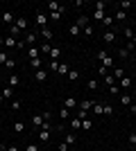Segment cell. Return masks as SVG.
I'll return each mask as SVG.
<instances>
[{
  "instance_id": "obj_18",
  "label": "cell",
  "mask_w": 136,
  "mask_h": 151,
  "mask_svg": "<svg viewBox=\"0 0 136 151\" xmlns=\"http://www.w3.org/2000/svg\"><path fill=\"white\" fill-rule=\"evenodd\" d=\"M102 41H104V43H113V41H116V34H113V32H104Z\"/></svg>"
},
{
  "instance_id": "obj_22",
  "label": "cell",
  "mask_w": 136,
  "mask_h": 151,
  "mask_svg": "<svg viewBox=\"0 0 136 151\" xmlns=\"http://www.w3.org/2000/svg\"><path fill=\"white\" fill-rule=\"evenodd\" d=\"M57 75H59V77H66V75H68V65H66V63H59Z\"/></svg>"
},
{
  "instance_id": "obj_41",
  "label": "cell",
  "mask_w": 136,
  "mask_h": 151,
  "mask_svg": "<svg viewBox=\"0 0 136 151\" xmlns=\"http://www.w3.org/2000/svg\"><path fill=\"white\" fill-rule=\"evenodd\" d=\"M93 113H95V115H102V104H97V101H95V104H93Z\"/></svg>"
},
{
  "instance_id": "obj_11",
  "label": "cell",
  "mask_w": 136,
  "mask_h": 151,
  "mask_svg": "<svg viewBox=\"0 0 136 151\" xmlns=\"http://www.w3.org/2000/svg\"><path fill=\"white\" fill-rule=\"evenodd\" d=\"M14 25L18 27L20 32H23V29H27V18H25V16H20V18H16V23H14Z\"/></svg>"
},
{
  "instance_id": "obj_59",
  "label": "cell",
  "mask_w": 136,
  "mask_h": 151,
  "mask_svg": "<svg viewBox=\"0 0 136 151\" xmlns=\"http://www.w3.org/2000/svg\"><path fill=\"white\" fill-rule=\"evenodd\" d=\"M134 68H136V59H134Z\"/></svg>"
},
{
  "instance_id": "obj_44",
  "label": "cell",
  "mask_w": 136,
  "mask_h": 151,
  "mask_svg": "<svg viewBox=\"0 0 136 151\" xmlns=\"http://www.w3.org/2000/svg\"><path fill=\"white\" fill-rule=\"evenodd\" d=\"M30 63H32V68H34V70H39V68H41V63H43V61H41V59H32Z\"/></svg>"
},
{
  "instance_id": "obj_14",
  "label": "cell",
  "mask_w": 136,
  "mask_h": 151,
  "mask_svg": "<svg viewBox=\"0 0 136 151\" xmlns=\"http://www.w3.org/2000/svg\"><path fill=\"white\" fill-rule=\"evenodd\" d=\"M104 86H107V88H109V86H116V77L111 75V72H109V75H104Z\"/></svg>"
},
{
  "instance_id": "obj_58",
  "label": "cell",
  "mask_w": 136,
  "mask_h": 151,
  "mask_svg": "<svg viewBox=\"0 0 136 151\" xmlns=\"http://www.w3.org/2000/svg\"><path fill=\"white\" fill-rule=\"evenodd\" d=\"M2 99H5V97H2V95H0V104H2Z\"/></svg>"
},
{
  "instance_id": "obj_33",
  "label": "cell",
  "mask_w": 136,
  "mask_h": 151,
  "mask_svg": "<svg viewBox=\"0 0 136 151\" xmlns=\"http://www.w3.org/2000/svg\"><path fill=\"white\" fill-rule=\"evenodd\" d=\"M125 18H127V14H125L123 9H118V12H116V16H113V20H125Z\"/></svg>"
},
{
  "instance_id": "obj_25",
  "label": "cell",
  "mask_w": 136,
  "mask_h": 151,
  "mask_svg": "<svg viewBox=\"0 0 136 151\" xmlns=\"http://www.w3.org/2000/svg\"><path fill=\"white\" fill-rule=\"evenodd\" d=\"M86 86H89V90H97V88H100V81H97V79H89Z\"/></svg>"
},
{
  "instance_id": "obj_10",
  "label": "cell",
  "mask_w": 136,
  "mask_h": 151,
  "mask_svg": "<svg viewBox=\"0 0 136 151\" xmlns=\"http://www.w3.org/2000/svg\"><path fill=\"white\" fill-rule=\"evenodd\" d=\"M36 32H30V34H25V38H23V41H25V45H34L36 43Z\"/></svg>"
},
{
  "instance_id": "obj_51",
  "label": "cell",
  "mask_w": 136,
  "mask_h": 151,
  "mask_svg": "<svg viewBox=\"0 0 136 151\" xmlns=\"http://www.w3.org/2000/svg\"><path fill=\"white\" fill-rule=\"evenodd\" d=\"M120 7H123V12H125V9H129V7H132V2H127V0H125V2H120Z\"/></svg>"
},
{
  "instance_id": "obj_16",
  "label": "cell",
  "mask_w": 136,
  "mask_h": 151,
  "mask_svg": "<svg viewBox=\"0 0 136 151\" xmlns=\"http://www.w3.org/2000/svg\"><path fill=\"white\" fill-rule=\"evenodd\" d=\"M93 20L102 23V20H104V9H95V12H93Z\"/></svg>"
},
{
  "instance_id": "obj_50",
  "label": "cell",
  "mask_w": 136,
  "mask_h": 151,
  "mask_svg": "<svg viewBox=\"0 0 136 151\" xmlns=\"http://www.w3.org/2000/svg\"><path fill=\"white\" fill-rule=\"evenodd\" d=\"M25 151H39V147H36V145H27Z\"/></svg>"
},
{
  "instance_id": "obj_52",
  "label": "cell",
  "mask_w": 136,
  "mask_h": 151,
  "mask_svg": "<svg viewBox=\"0 0 136 151\" xmlns=\"http://www.w3.org/2000/svg\"><path fill=\"white\" fill-rule=\"evenodd\" d=\"M129 142H132V145L136 147V133H129Z\"/></svg>"
},
{
  "instance_id": "obj_34",
  "label": "cell",
  "mask_w": 136,
  "mask_h": 151,
  "mask_svg": "<svg viewBox=\"0 0 136 151\" xmlns=\"http://www.w3.org/2000/svg\"><path fill=\"white\" fill-rule=\"evenodd\" d=\"M79 32H82V29H79L77 25H71V27H68V34H71V36H77Z\"/></svg>"
},
{
  "instance_id": "obj_54",
  "label": "cell",
  "mask_w": 136,
  "mask_h": 151,
  "mask_svg": "<svg viewBox=\"0 0 136 151\" xmlns=\"http://www.w3.org/2000/svg\"><path fill=\"white\" fill-rule=\"evenodd\" d=\"M129 95H132V99H136V86H132V93Z\"/></svg>"
},
{
  "instance_id": "obj_28",
  "label": "cell",
  "mask_w": 136,
  "mask_h": 151,
  "mask_svg": "<svg viewBox=\"0 0 136 151\" xmlns=\"http://www.w3.org/2000/svg\"><path fill=\"white\" fill-rule=\"evenodd\" d=\"M14 131L23 133V131H25V122H14Z\"/></svg>"
},
{
  "instance_id": "obj_56",
  "label": "cell",
  "mask_w": 136,
  "mask_h": 151,
  "mask_svg": "<svg viewBox=\"0 0 136 151\" xmlns=\"http://www.w3.org/2000/svg\"><path fill=\"white\" fill-rule=\"evenodd\" d=\"M129 111H132V113L136 115V104H132V106H129Z\"/></svg>"
},
{
  "instance_id": "obj_42",
  "label": "cell",
  "mask_w": 136,
  "mask_h": 151,
  "mask_svg": "<svg viewBox=\"0 0 136 151\" xmlns=\"http://www.w3.org/2000/svg\"><path fill=\"white\" fill-rule=\"evenodd\" d=\"M41 131H52V124H50V120H45L43 124H41Z\"/></svg>"
},
{
  "instance_id": "obj_2",
  "label": "cell",
  "mask_w": 136,
  "mask_h": 151,
  "mask_svg": "<svg viewBox=\"0 0 136 151\" xmlns=\"http://www.w3.org/2000/svg\"><path fill=\"white\" fill-rule=\"evenodd\" d=\"M34 25L39 27V29H43V27L48 25V16H45L43 12H39V14H36V18H34Z\"/></svg>"
},
{
  "instance_id": "obj_35",
  "label": "cell",
  "mask_w": 136,
  "mask_h": 151,
  "mask_svg": "<svg viewBox=\"0 0 136 151\" xmlns=\"http://www.w3.org/2000/svg\"><path fill=\"white\" fill-rule=\"evenodd\" d=\"M102 113L104 115H111V113H113V106H111V104H102Z\"/></svg>"
},
{
  "instance_id": "obj_17",
  "label": "cell",
  "mask_w": 136,
  "mask_h": 151,
  "mask_svg": "<svg viewBox=\"0 0 136 151\" xmlns=\"http://www.w3.org/2000/svg\"><path fill=\"white\" fill-rule=\"evenodd\" d=\"M71 129L73 131H79V129H82V120H79V117H73L71 120Z\"/></svg>"
},
{
  "instance_id": "obj_39",
  "label": "cell",
  "mask_w": 136,
  "mask_h": 151,
  "mask_svg": "<svg viewBox=\"0 0 136 151\" xmlns=\"http://www.w3.org/2000/svg\"><path fill=\"white\" fill-rule=\"evenodd\" d=\"M125 38H127V41L134 38V29H132V27H125Z\"/></svg>"
},
{
  "instance_id": "obj_49",
  "label": "cell",
  "mask_w": 136,
  "mask_h": 151,
  "mask_svg": "<svg viewBox=\"0 0 136 151\" xmlns=\"http://www.w3.org/2000/svg\"><path fill=\"white\" fill-rule=\"evenodd\" d=\"M82 32H84L86 36H93V27H91V25H86V27H84V29H82Z\"/></svg>"
},
{
  "instance_id": "obj_20",
  "label": "cell",
  "mask_w": 136,
  "mask_h": 151,
  "mask_svg": "<svg viewBox=\"0 0 136 151\" xmlns=\"http://www.w3.org/2000/svg\"><path fill=\"white\" fill-rule=\"evenodd\" d=\"M75 25H77L79 29H84V27L89 25V18H86V16H79V18H77V23H75Z\"/></svg>"
},
{
  "instance_id": "obj_40",
  "label": "cell",
  "mask_w": 136,
  "mask_h": 151,
  "mask_svg": "<svg viewBox=\"0 0 136 151\" xmlns=\"http://www.w3.org/2000/svg\"><path fill=\"white\" fill-rule=\"evenodd\" d=\"M59 63H61V61H50V68H48V72H50V70H52V72H57V70H59Z\"/></svg>"
},
{
  "instance_id": "obj_19",
  "label": "cell",
  "mask_w": 136,
  "mask_h": 151,
  "mask_svg": "<svg viewBox=\"0 0 136 151\" xmlns=\"http://www.w3.org/2000/svg\"><path fill=\"white\" fill-rule=\"evenodd\" d=\"M132 86H134V81H132L129 77H123V79H120V88H132Z\"/></svg>"
},
{
  "instance_id": "obj_55",
  "label": "cell",
  "mask_w": 136,
  "mask_h": 151,
  "mask_svg": "<svg viewBox=\"0 0 136 151\" xmlns=\"http://www.w3.org/2000/svg\"><path fill=\"white\" fill-rule=\"evenodd\" d=\"M7 151H18V147H16V145H12V147H7Z\"/></svg>"
},
{
  "instance_id": "obj_5",
  "label": "cell",
  "mask_w": 136,
  "mask_h": 151,
  "mask_svg": "<svg viewBox=\"0 0 136 151\" xmlns=\"http://www.w3.org/2000/svg\"><path fill=\"white\" fill-rule=\"evenodd\" d=\"M0 43H2V47H5V50H12V47H16V45H18V41H16L14 36H7V38H2Z\"/></svg>"
},
{
  "instance_id": "obj_3",
  "label": "cell",
  "mask_w": 136,
  "mask_h": 151,
  "mask_svg": "<svg viewBox=\"0 0 136 151\" xmlns=\"http://www.w3.org/2000/svg\"><path fill=\"white\" fill-rule=\"evenodd\" d=\"M45 79H48V70H45V68H39V70H34V81L43 83Z\"/></svg>"
},
{
  "instance_id": "obj_7",
  "label": "cell",
  "mask_w": 136,
  "mask_h": 151,
  "mask_svg": "<svg viewBox=\"0 0 136 151\" xmlns=\"http://www.w3.org/2000/svg\"><path fill=\"white\" fill-rule=\"evenodd\" d=\"M27 57H30V59H41L39 47H36V45H30V47H27Z\"/></svg>"
},
{
  "instance_id": "obj_37",
  "label": "cell",
  "mask_w": 136,
  "mask_h": 151,
  "mask_svg": "<svg viewBox=\"0 0 136 151\" xmlns=\"http://www.w3.org/2000/svg\"><path fill=\"white\" fill-rule=\"evenodd\" d=\"M68 79H71V81L79 79V72H77V70H68Z\"/></svg>"
},
{
  "instance_id": "obj_31",
  "label": "cell",
  "mask_w": 136,
  "mask_h": 151,
  "mask_svg": "<svg viewBox=\"0 0 136 151\" xmlns=\"http://www.w3.org/2000/svg\"><path fill=\"white\" fill-rule=\"evenodd\" d=\"M59 117H61V120H68V117H71V111L61 106V111H59Z\"/></svg>"
},
{
  "instance_id": "obj_4",
  "label": "cell",
  "mask_w": 136,
  "mask_h": 151,
  "mask_svg": "<svg viewBox=\"0 0 136 151\" xmlns=\"http://www.w3.org/2000/svg\"><path fill=\"white\" fill-rule=\"evenodd\" d=\"M93 104H95L93 99H82L77 104V108H79V111H84V113H89V111H93Z\"/></svg>"
},
{
  "instance_id": "obj_27",
  "label": "cell",
  "mask_w": 136,
  "mask_h": 151,
  "mask_svg": "<svg viewBox=\"0 0 136 151\" xmlns=\"http://www.w3.org/2000/svg\"><path fill=\"white\" fill-rule=\"evenodd\" d=\"M39 140L41 142H50V131H39Z\"/></svg>"
},
{
  "instance_id": "obj_23",
  "label": "cell",
  "mask_w": 136,
  "mask_h": 151,
  "mask_svg": "<svg viewBox=\"0 0 136 151\" xmlns=\"http://www.w3.org/2000/svg\"><path fill=\"white\" fill-rule=\"evenodd\" d=\"M111 75L116 77V81H120V79L125 77V72H123V68H113V72H111Z\"/></svg>"
},
{
  "instance_id": "obj_24",
  "label": "cell",
  "mask_w": 136,
  "mask_h": 151,
  "mask_svg": "<svg viewBox=\"0 0 136 151\" xmlns=\"http://www.w3.org/2000/svg\"><path fill=\"white\" fill-rule=\"evenodd\" d=\"M41 36H43L45 41H52V29H48V27H43V29H41Z\"/></svg>"
},
{
  "instance_id": "obj_26",
  "label": "cell",
  "mask_w": 136,
  "mask_h": 151,
  "mask_svg": "<svg viewBox=\"0 0 136 151\" xmlns=\"http://www.w3.org/2000/svg\"><path fill=\"white\" fill-rule=\"evenodd\" d=\"M91 129H93V122H91L89 117H86V120H82V131H91Z\"/></svg>"
},
{
  "instance_id": "obj_13",
  "label": "cell",
  "mask_w": 136,
  "mask_h": 151,
  "mask_svg": "<svg viewBox=\"0 0 136 151\" xmlns=\"http://www.w3.org/2000/svg\"><path fill=\"white\" fill-rule=\"evenodd\" d=\"M18 83H20V79H18L16 75H9V77H7V86H12V88H16Z\"/></svg>"
},
{
  "instance_id": "obj_38",
  "label": "cell",
  "mask_w": 136,
  "mask_h": 151,
  "mask_svg": "<svg viewBox=\"0 0 136 151\" xmlns=\"http://www.w3.org/2000/svg\"><path fill=\"white\" fill-rule=\"evenodd\" d=\"M102 25H104V27H111V25H113V16H104Z\"/></svg>"
},
{
  "instance_id": "obj_8",
  "label": "cell",
  "mask_w": 136,
  "mask_h": 151,
  "mask_svg": "<svg viewBox=\"0 0 136 151\" xmlns=\"http://www.w3.org/2000/svg\"><path fill=\"white\" fill-rule=\"evenodd\" d=\"M118 99H120V104H123V106H132V104H134L132 95H125V93H120V97H118Z\"/></svg>"
},
{
  "instance_id": "obj_43",
  "label": "cell",
  "mask_w": 136,
  "mask_h": 151,
  "mask_svg": "<svg viewBox=\"0 0 136 151\" xmlns=\"http://www.w3.org/2000/svg\"><path fill=\"white\" fill-rule=\"evenodd\" d=\"M7 61H9V57H7V52H5V50H0V63L5 65Z\"/></svg>"
},
{
  "instance_id": "obj_9",
  "label": "cell",
  "mask_w": 136,
  "mask_h": 151,
  "mask_svg": "<svg viewBox=\"0 0 136 151\" xmlns=\"http://www.w3.org/2000/svg\"><path fill=\"white\" fill-rule=\"evenodd\" d=\"M2 23L12 27L14 23H16V20H14V14H12V12H5V14H2Z\"/></svg>"
},
{
  "instance_id": "obj_12",
  "label": "cell",
  "mask_w": 136,
  "mask_h": 151,
  "mask_svg": "<svg viewBox=\"0 0 136 151\" xmlns=\"http://www.w3.org/2000/svg\"><path fill=\"white\" fill-rule=\"evenodd\" d=\"M64 142H66V145H68V147H73V145H75V142H77V135H75V133H66Z\"/></svg>"
},
{
  "instance_id": "obj_21",
  "label": "cell",
  "mask_w": 136,
  "mask_h": 151,
  "mask_svg": "<svg viewBox=\"0 0 136 151\" xmlns=\"http://www.w3.org/2000/svg\"><path fill=\"white\" fill-rule=\"evenodd\" d=\"M59 57H61V50H59V47H52L50 50V59L52 61H59Z\"/></svg>"
},
{
  "instance_id": "obj_47",
  "label": "cell",
  "mask_w": 136,
  "mask_h": 151,
  "mask_svg": "<svg viewBox=\"0 0 136 151\" xmlns=\"http://www.w3.org/2000/svg\"><path fill=\"white\" fill-rule=\"evenodd\" d=\"M14 65H16V61H14V59H9V61L5 63V68H7V70H14Z\"/></svg>"
},
{
  "instance_id": "obj_29",
  "label": "cell",
  "mask_w": 136,
  "mask_h": 151,
  "mask_svg": "<svg viewBox=\"0 0 136 151\" xmlns=\"http://www.w3.org/2000/svg\"><path fill=\"white\" fill-rule=\"evenodd\" d=\"M50 50H52V45H50V43H43V45L39 47V52H41V54H50Z\"/></svg>"
},
{
  "instance_id": "obj_30",
  "label": "cell",
  "mask_w": 136,
  "mask_h": 151,
  "mask_svg": "<svg viewBox=\"0 0 136 151\" xmlns=\"http://www.w3.org/2000/svg\"><path fill=\"white\" fill-rule=\"evenodd\" d=\"M20 108H23V104H20V99H14V101H12V111H14V113H18Z\"/></svg>"
},
{
  "instance_id": "obj_57",
  "label": "cell",
  "mask_w": 136,
  "mask_h": 151,
  "mask_svg": "<svg viewBox=\"0 0 136 151\" xmlns=\"http://www.w3.org/2000/svg\"><path fill=\"white\" fill-rule=\"evenodd\" d=\"M129 43H134V45H136V34H134V38H132V41H129Z\"/></svg>"
},
{
  "instance_id": "obj_46",
  "label": "cell",
  "mask_w": 136,
  "mask_h": 151,
  "mask_svg": "<svg viewBox=\"0 0 136 151\" xmlns=\"http://www.w3.org/2000/svg\"><path fill=\"white\" fill-rule=\"evenodd\" d=\"M129 54H132V52L127 50V47H120V59H127Z\"/></svg>"
},
{
  "instance_id": "obj_6",
  "label": "cell",
  "mask_w": 136,
  "mask_h": 151,
  "mask_svg": "<svg viewBox=\"0 0 136 151\" xmlns=\"http://www.w3.org/2000/svg\"><path fill=\"white\" fill-rule=\"evenodd\" d=\"M77 104H79V101L75 99V97H66V99H64V108H68V111L77 108Z\"/></svg>"
},
{
  "instance_id": "obj_32",
  "label": "cell",
  "mask_w": 136,
  "mask_h": 151,
  "mask_svg": "<svg viewBox=\"0 0 136 151\" xmlns=\"http://www.w3.org/2000/svg\"><path fill=\"white\" fill-rule=\"evenodd\" d=\"M18 34H20V29H18V27H16V25H12V27H9V36L18 38Z\"/></svg>"
},
{
  "instance_id": "obj_48",
  "label": "cell",
  "mask_w": 136,
  "mask_h": 151,
  "mask_svg": "<svg viewBox=\"0 0 136 151\" xmlns=\"http://www.w3.org/2000/svg\"><path fill=\"white\" fill-rule=\"evenodd\" d=\"M50 18L52 20H59V18H61V12H50Z\"/></svg>"
},
{
  "instance_id": "obj_1",
  "label": "cell",
  "mask_w": 136,
  "mask_h": 151,
  "mask_svg": "<svg viewBox=\"0 0 136 151\" xmlns=\"http://www.w3.org/2000/svg\"><path fill=\"white\" fill-rule=\"evenodd\" d=\"M97 59L102 61V68H107V70H109L111 65H113V59H111V57H109V54H107L104 50H100V52H97Z\"/></svg>"
},
{
  "instance_id": "obj_53",
  "label": "cell",
  "mask_w": 136,
  "mask_h": 151,
  "mask_svg": "<svg viewBox=\"0 0 136 151\" xmlns=\"http://www.w3.org/2000/svg\"><path fill=\"white\" fill-rule=\"evenodd\" d=\"M59 151H68V145H66V142H61V145H59Z\"/></svg>"
},
{
  "instance_id": "obj_36",
  "label": "cell",
  "mask_w": 136,
  "mask_h": 151,
  "mask_svg": "<svg viewBox=\"0 0 136 151\" xmlns=\"http://www.w3.org/2000/svg\"><path fill=\"white\" fill-rule=\"evenodd\" d=\"M14 95V88L12 86H5V88H2V97H12Z\"/></svg>"
},
{
  "instance_id": "obj_15",
  "label": "cell",
  "mask_w": 136,
  "mask_h": 151,
  "mask_svg": "<svg viewBox=\"0 0 136 151\" xmlns=\"http://www.w3.org/2000/svg\"><path fill=\"white\" fill-rule=\"evenodd\" d=\"M43 113H39V115H34V117H32V126H39V129H41V124H43Z\"/></svg>"
},
{
  "instance_id": "obj_45",
  "label": "cell",
  "mask_w": 136,
  "mask_h": 151,
  "mask_svg": "<svg viewBox=\"0 0 136 151\" xmlns=\"http://www.w3.org/2000/svg\"><path fill=\"white\" fill-rule=\"evenodd\" d=\"M107 90H109L111 95H120V86H109Z\"/></svg>"
}]
</instances>
